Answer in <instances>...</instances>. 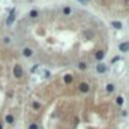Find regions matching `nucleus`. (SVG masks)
Here are the masks:
<instances>
[{
    "instance_id": "39448f33",
    "label": "nucleus",
    "mask_w": 129,
    "mask_h": 129,
    "mask_svg": "<svg viewBox=\"0 0 129 129\" xmlns=\"http://www.w3.org/2000/svg\"><path fill=\"white\" fill-rule=\"evenodd\" d=\"M14 20H15V9H12V11H11V15H9V18H8V21H6V23H8V26H11V24L14 23Z\"/></svg>"
},
{
    "instance_id": "0eeeda50",
    "label": "nucleus",
    "mask_w": 129,
    "mask_h": 129,
    "mask_svg": "<svg viewBox=\"0 0 129 129\" xmlns=\"http://www.w3.org/2000/svg\"><path fill=\"white\" fill-rule=\"evenodd\" d=\"M63 81H65L66 84H69V83H72V81H74V75H72V74H66V75L63 77Z\"/></svg>"
},
{
    "instance_id": "f3484780",
    "label": "nucleus",
    "mask_w": 129,
    "mask_h": 129,
    "mask_svg": "<svg viewBox=\"0 0 129 129\" xmlns=\"http://www.w3.org/2000/svg\"><path fill=\"white\" fill-rule=\"evenodd\" d=\"M29 129H39V126L36 123H32V125H29Z\"/></svg>"
},
{
    "instance_id": "a211bd4d",
    "label": "nucleus",
    "mask_w": 129,
    "mask_h": 129,
    "mask_svg": "<svg viewBox=\"0 0 129 129\" xmlns=\"http://www.w3.org/2000/svg\"><path fill=\"white\" fill-rule=\"evenodd\" d=\"M3 41H5V44H9V42H11V38L6 36V38H3Z\"/></svg>"
},
{
    "instance_id": "f257e3e1",
    "label": "nucleus",
    "mask_w": 129,
    "mask_h": 129,
    "mask_svg": "<svg viewBox=\"0 0 129 129\" xmlns=\"http://www.w3.org/2000/svg\"><path fill=\"white\" fill-rule=\"evenodd\" d=\"M14 77L15 78H21L23 77V68H21V65H15L14 66Z\"/></svg>"
},
{
    "instance_id": "2eb2a0df",
    "label": "nucleus",
    "mask_w": 129,
    "mask_h": 129,
    "mask_svg": "<svg viewBox=\"0 0 129 129\" xmlns=\"http://www.w3.org/2000/svg\"><path fill=\"white\" fill-rule=\"evenodd\" d=\"M63 14H65V15H69V14H71V8H69V6H66V8L63 9Z\"/></svg>"
},
{
    "instance_id": "6ab92c4d",
    "label": "nucleus",
    "mask_w": 129,
    "mask_h": 129,
    "mask_svg": "<svg viewBox=\"0 0 129 129\" xmlns=\"http://www.w3.org/2000/svg\"><path fill=\"white\" fill-rule=\"evenodd\" d=\"M78 2L83 3V5H87V3H89V0H78Z\"/></svg>"
},
{
    "instance_id": "1a4fd4ad",
    "label": "nucleus",
    "mask_w": 129,
    "mask_h": 129,
    "mask_svg": "<svg viewBox=\"0 0 129 129\" xmlns=\"http://www.w3.org/2000/svg\"><path fill=\"white\" fill-rule=\"evenodd\" d=\"M111 26H113L114 29H117V30H119V29H122V23H120V21H113V23H111Z\"/></svg>"
},
{
    "instance_id": "7ed1b4c3",
    "label": "nucleus",
    "mask_w": 129,
    "mask_h": 129,
    "mask_svg": "<svg viewBox=\"0 0 129 129\" xmlns=\"http://www.w3.org/2000/svg\"><path fill=\"white\" fill-rule=\"evenodd\" d=\"M96 71H98L99 74H104V72H107V65H104V63H99V65H96Z\"/></svg>"
},
{
    "instance_id": "f03ea898",
    "label": "nucleus",
    "mask_w": 129,
    "mask_h": 129,
    "mask_svg": "<svg viewBox=\"0 0 129 129\" xmlns=\"http://www.w3.org/2000/svg\"><path fill=\"white\" fill-rule=\"evenodd\" d=\"M78 89H80V92H81V93H87V92L90 90V86H89L87 83H81V84L78 86Z\"/></svg>"
},
{
    "instance_id": "aec40b11",
    "label": "nucleus",
    "mask_w": 129,
    "mask_h": 129,
    "mask_svg": "<svg viewBox=\"0 0 129 129\" xmlns=\"http://www.w3.org/2000/svg\"><path fill=\"white\" fill-rule=\"evenodd\" d=\"M0 129H3V125H2V123H0Z\"/></svg>"
},
{
    "instance_id": "9b49d317",
    "label": "nucleus",
    "mask_w": 129,
    "mask_h": 129,
    "mask_svg": "<svg viewBox=\"0 0 129 129\" xmlns=\"http://www.w3.org/2000/svg\"><path fill=\"white\" fill-rule=\"evenodd\" d=\"M6 123H9V125H12V123H14V116H11V114H8V116H6Z\"/></svg>"
},
{
    "instance_id": "20e7f679",
    "label": "nucleus",
    "mask_w": 129,
    "mask_h": 129,
    "mask_svg": "<svg viewBox=\"0 0 129 129\" xmlns=\"http://www.w3.org/2000/svg\"><path fill=\"white\" fill-rule=\"evenodd\" d=\"M119 50H120L122 53H126V51H129V42H122V44L119 45Z\"/></svg>"
},
{
    "instance_id": "6e6552de",
    "label": "nucleus",
    "mask_w": 129,
    "mask_h": 129,
    "mask_svg": "<svg viewBox=\"0 0 129 129\" xmlns=\"http://www.w3.org/2000/svg\"><path fill=\"white\" fill-rule=\"evenodd\" d=\"M95 57H96V60H102V59L105 57V51H102V50H99V51H96V54H95Z\"/></svg>"
},
{
    "instance_id": "f8f14e48",
    "label": "nucleus",
    "mask_w": 129,
    "mask_h": 129,
    "mask_svg": "<svg viewBox=\"0 0 129 129\" xmlns=\"http://www.w3.org/2000/svg\"><path fill=\"white\" fill-rule=\"evenodd\" d=\"M116 104H117L119 107L123 105V98H122V96H117V98H116Z\"/></svg>"
},
{
    "instance_id": "dca6fc26",
    "label": "nucleus",
    "mask_w": 129,
    "mask_h": 129,
    "mask_svg": "<svg viewBox=\"0 0 129 129\" xmlns=\"http://www.w3.org/2000/svg\"><path fill=\"white\" fill-rule=\"evenodd\" d=\"M33 108H35V110H39V108H41V104H39V102H33Z\"/></svg>"
},
{
    "instance_id": "423d86ee",
    "label": "nucleus",
    "mask_w": 129,
    "mask_h": 129,
    "mask_svg": "<svg viewBox=\"0 0 129 129\" xmlns=\"http://www.w3.org/2000/svg\"><path fill=\"white\" fill-rule=\"evenodd\" d=\"M23 56L24 57H32L33 56V50L32 48H24L23 50Z\"/></svg>"
},
{
    "instance_id": "ddd939ff",
    "label": "nucleus",
    "mask_w": 129,
    "mask_h": 129,
    "mask_svg": "<svg viewBox=\"0 0 129 129\" xmlns=\"http://www.w3.org/2000/svg\"><path fill=\"white\" fill-rule=\"evenodd\" d=\"M78 68H80L81 71H84V69H87V65H86L84 62H80V63H78Z\"/></svg>"
},
{
    "instance_id": "4468645a",
    "label": "nucleus",
    "mask_w": 129,
    "mask_h": 129,
    "mask_svg": "<svg viewBox=\"0 0 129 129\" xmlns=\"http://www.w3.org/2000/svg\"><path fill=\"white\" fill-rule=\"evenodd\" d=\"M39 14H38V11H30V18H36Z\"/></svg>"
},
{
    "instance_id": "9d476101",
    "label": "nucleus",
    "mask_w": 129,
    "mask_h": 129,
    "mask_svg": "<svg viewBox=\"0 0 129 129\" xmlns=\"http://www.w3.org/2000/svg\"><path fill=\"white\" fill-rule=\"evenodd\" d=\"M105 89H107V92H108V93H113L116 87H114V84H107V87H105Z\"/></svg>"
}]
</instances>
